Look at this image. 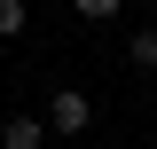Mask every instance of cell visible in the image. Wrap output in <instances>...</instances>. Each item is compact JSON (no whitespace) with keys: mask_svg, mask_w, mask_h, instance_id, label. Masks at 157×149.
<instances>
[{"mask_svg":"<svg viewBox=\"0 0 157 149\" xmlns=\"http://www.w3.org/2000/svg\"><path fill=\"white\" fill-rule=\"evenodd\" d=\"M86 126H94V102H86L78 86H55V94H47V133H71V141H78Z\"/></svg>","mask_w":157,"mask_h":149,"instance_id":"obj_1","label":"cell"},{"mask_svg":"<svg viewBox=\"0 0 157 149\" xmlns=\"http://www.w3.org/2000/svg\"><path fill=\"white\" fill-rule=\"evenodd\" d=\"M0 149H47V118L8 110V126H0Z\"/></svg>","mask_w":157,"mask_h":149,"instance_id":"obj_2","label":"cell"},{"mask_svg":"<svg viewBox=\"0 0 157 149\" xmlns=\"http://www.w3.org/2000/svg\"><path fill=\"white\" fill-rule=\"evenodd\" d=\"M126 63H134L141 78H157V32H134V39H126Z\"/></svg>","mask_w":157,"mask_h":149,"instance_id":"obj_3","label":"cell"},{"mask_svg":"<svg viewBox=\"0 0 157 149\" xmlns=\"http://www.w3.org/2000/svg\"><path fill=\"white\" fill-rule=\"evenodd\" d=\"M24 24H32V8H24V0H0V39H16Z\"/></svg>","mask_w":157,"mask_h":149,"instance_id":"obj_4","label":"cell"},{"mask_svg":"<svg viewBox=\"0 0 157 149\" xmlns=\"http://www.w3.org/2000/svg\"><path fill=\"white\" fill-rule=\"evenodd\" d=\"M71 8H78V16H86V24H110L118 8H126V0H71Z\"/></svg>","mask_w":157,"mask_h":149,"instance_id":"obj_5","label":"cell"}]
</instances>
